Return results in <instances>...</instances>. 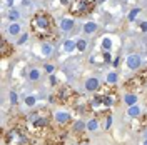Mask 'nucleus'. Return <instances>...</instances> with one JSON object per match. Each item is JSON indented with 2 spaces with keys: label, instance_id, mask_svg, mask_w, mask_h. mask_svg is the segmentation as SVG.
Segmentation results:
<instances>
[{
  "label": "nucleus",
  "instance_id": "nucleus-1",
  "mask_svg": "<svg viewBox=\"0 0 147 145\" xmlns=\"http://www.w3.org/2000/svg\"><path fill=\"white\" fill-rule=\"evenodd\" d=\"M30 27L35 32L37 37L47 38L52 35V28H54V20L49 17L47 13H35L30 20Z\"/></svg>",
  "mask_w": 147,
  "mask_h": 145
},
{
  "label": "nucleus",
  "instance_id": "nucleus-2",
  "mask_svg": "<svg viewBox=\"0 0 147 145\" xmlns=\"http://www.w3.org/2000/svg\"><path fill=\"white\" fill-rule=\"evenodd\" d=\"M112 105H114V99L110 93H97L89 103L90 110L97 115H104L105 112H109L112 109Z\"/></svg>",
  "mask_w": 147,
  "mask_h": 145
},
{
  "label": "nucleus",
  "instance_id": "nucleus-3",
  "mask_svg": "<svg viewBox=\"0 0 147 145\" xmlns=\"http://www.w3.org/2000/svg\"><path fill=\"white\" fill-rule=\"evenodd\" d=\"M3 138L7 145H30L27 132L20 127H12L7 134H3Z\"/></svg>",
  "mask_w": 147,
  "mask_h": 145
},
{
  "label": "nucleus",
  "instance_id": "nucleus-4",
  "mask_svg": "<svg viewBox=\"0 0 147 145\" xmlns=\"http://www.w3.org/2000/svg\"><path fill=\"white\" fill-rule=\"evenodd\" d=\"M147 83V70H142V72L136 73L132 79H129L125 82V90H129L130 93L134 92H140Z\"/></svg>",
  "mask_w": 147,
  "mask_h": 145
},
{
  "label": "nucleus",
  "instance_id": "nucleus-5",
  "mask_svg": "<svg viewBox=\"0 0 147 145\" xmlns=\"http://www.w3.org/2000/svg\"><path fill=\"white\" fill-rule=\"evenodd\" d=\"M27 122L35 128V130H44L50 125V117L47 112H34L27 117Z\"/></svg>",
  "mask_w": 147,
  "mask_h": 145
},
{
  "label": "nucleus",
  "instance_id": "nucleus-6",
  "mask_svg": "<svg viewBox=\"0 0 147 145\" xmlns=\"http://www.w3.org/2000/svg\"><path fill=\"white\" fill-rule=\"evenodd\" d=\"M92 9H94V0H75L70 5V13L82 17V15H87Z\"/></svg>",
  "mask_w": 147,
  "mask_h": 145
},
{
  "label": "nucleus",
  "instance_id": "nucleus-7",
  "mask_svg": "<svg viewBox=\"0 0 147 145\" xmlns=\"http://www.w3.org/2000/svg\"><path fill=\"white\" fill-rule=\"evenodd\" d=\"M74 99H75V92H74L72 87H69V85L60 87L54 95V102H57V103H70Z\"/></svg>",
  "mask_w": 147,
  "mask_h": 145
},
{
  "label": "nucleus",
  "instance_id": "nucleus-8",
  "mask_svg": "<svg viewBox=\"0 0 147 145\" xmlns=\"http://www.w3.org/2000/svg\"><path fill=\"white\" fill-rule=\"evenodd\" d=\"M12 50H13V47L10 45L5 38H2V42H0V54H2V57H3V58L9 57V55L12 54Z\"/></svg>",
  "mask_w": 147,
  "mask_h": 145
},
{
  "label": "nucleus",
  "instance_id": "nucleus-9",
  "mask_svg": "<svg viewBox=\"0 0 147 145\" xmlns=\"http://www.w3.org/2000/svg\"><path fill=\"white\" fill-rule=\"evenodd\" d=\"M127 67L129 68H132V70H136V68H139L140 67V57L139 55H130L127 58Z\"/></svg>",
  "mask_w": 147,
  "mask_h": 145
},
{
  "label": "nucleus",
  "instance_id": "nucleus-10",
  "mask_svg": "<svg viewBox=\"0 0 147 145\" xmlns=\"http://www.w3.org/2000/svg\"><path fill=\"white\" fill-rule=\"evenodd\" d=\"M55 120L59 125H67L70 122V115L67 112H59V113H55Z\"/></svg>",
  "mask_w": 147,
  "mask_h": 145
},
{
  "label": "nucleus",
  "instance_id": "nucleus-11",
  "mask_svg": "<svg viewBox=\"0 0 147 145\" xmlns=\"http://www.w3.org/2000/svg\"><path fill=\"white\" fill-rule=\"evenodd\" d=\"M97 89H99V80L95 77H92V79H89L85 82V90L87 92H95Z\"/></svg>",
  "mask_w": 147,
  "mask_h": 145
},
{
  "label": "nucleus",
  "instance_id": "nucleus-12",
  "mask_svg": "<svg viewBox=\"0 0 147 145\" xmlns=\"http://www.w3.org/2000/svg\"><path fill=\"white\" fill-rule=\"evenodd\" d=\"M72 27H74V20H70V18H64V20L60 22V28H62L64 32L72 30Z\"/></svg>",
  "mask_w": 147,
  "mask_h": 145
},
{
  "label": "nucleus",
  "instance_id": "nucleus-13",
  "mask_svg": "<svg viewBox=\"0 0 147 145\" xmlns=\"http://www.w3.org/2000/svg\"><path fill=\"white\" fill-rule=\"evenodd\" d=\"M97 30V23L95 22H87L85 25H84V32L85 34H94Z\"/></svg>",
  "mask_w": 147,
  "mask_h": 145
},
{
  "label": "nucleus",
  "instance_id": "nucleus-14",
  "mask_svg": "<svg viewBox=\"0 0 147 145\" xmlns=\"http://www.w3.org/2000/svg\"><path fill=\"white\" fill-rule=\"evenodd\" d=\"M136 102H137V97H136V95H132V93H127V95H125V103H127L129 107H132Z\"/></svg>",
  "mask_w": 147,
  "mask_h": 145
},
{
  "label": "nucleus",
  "instance_id": "nucleus-15",
  "mask_svg": "<svg viewBox=\"0 0 147 145\" xmlns=\"http://www.w3.org/2000/svg\"><path fill=\"white\" fill-rule=\"evenodd\" d=\"M74 128H75V132L82 134V132H84V128H85V124H84L82 120H77V122L74 124Z\"/></svg>",
  "mask_w": 147,
  "mask_h": 145
},
{
  "label": "nucleus",
  "instance_id": "nucleus-16",
  "mask_svg": "<svg viewBox=\"0 0 147 145\" xmlns=\"http://www.w3.org/2000/svg\"><path fill=\"white\" fill-rule=\"evenodd\" d=\"M64 48H65V52H72L74 48H77V44H74L72 40H67L64 44Z\"/></svg>",
  "mask_w": 147,
  "mask_h": 145
},
{
  "label": "nucleus",
  "instance_id": "nucleus-17",
  "mask_svg": "<svg viewBox=\"0 0 147 145\" xmlns=\"http://www.w3.org/2000/svg\"><path fill=\"white\" fill-rule=\"evenodd\" d=\"M75 44H77V50H79V52H84V50L87 48V42H85V40H82V38H79Z\"/></svg>",
  "mask_w": 147,
  "mask_h": 145
},
{
  "label": "nucleus",
  "instance_id": "nucleus-18",
  "mask_svg": "<svg viewBox=\"0 0 147 145\" xmlns=\"http://www.w3.org/2000/svg\"><path fill=\"white\" fill-rule=\"evenodd\" d=\"M102 48H104L105 52H109L110 48H112V42H110V38H104V40H102Z\"/></svg>",
  "mask_w": 147,
  "mask_h": 145
},
{
  "label": "nucleus",
  "instance_id": "nucleus-19",
  "mask_svg": "<svg viewBox=\"0 0 147 145\" xmlns=\"http://www.w3.org/2000/svg\"><path fill=\"white\" fill-rule=\"evenodd\" d=\"M28 77H30V80H38V79H40V72H38L37 68H32L30 73H28Z\"/></svg>",
  "mask_w": 147,
  "mask_h": 145
},
{
  "label": "nucleus",
  "instance_id": "nucleus-20",
  "mask_svg": "<svg viewBox=\"0 0 147 145\" xmlns=\"http://www.w3.org/2000/svg\"><path fill=\"white\" fill-rule=\"evenodd\" d=\"M9 32L12 34V35H17L18 32H20V25H18V23H12V25L9 27Z\"/></svg>",
  "mask_w": 147,
  "mask_h": 145
},
{
  "label": "nucleus",
  "instance_id": "nucleus-21",
  "mask_svg": "<svg viewBox=\"0 0 147 145\" xmlns=\"http://www.w3.org/2000/svg\"><path fill=\"white\" fill-rule=\"evenodd\" d=\"M42 52H44V55H45V57L52 55V45H49V44H44V45H42Z\"/></svg>",
  "mask_w": 147,
  "mask_h": 145
},
{
  "label": "nucleus",
  "instance_id": "nucleus-22",
  "mask_svg": "<svg viewBox=\"0 0 147 145\" xmlns=\"http://www.w3.org/2000/svg\"><path fill=\"white\" fill-rule=\"evenodd\" d=\"M139 113H140V110H139V107H136V105H132V107L129 109V115H130V117H137Z\"/></svg>",
  "mask_w": 147,
  "mask_h": 145
},
{
  "label": "nucleus",
  "instance_id": "nucleus-23",
  "mask_svg": "<svg viewBox=\"0 0 147 145\" xmlns=\"http://www.w3.org/2000/svg\"><path fill=\"white\" fill-rule=\"evenodd\" d=\"M139 13H140V9H134L129 12V20H136V17H137Z\"/></svg>",
  "mask_w": 147,
  "mask_h": 145
},
{
  "label": "nucleus",
  "instance_id": "nucleus-24",
  "mask_svg": "<svg viewBox=\"0 0 147 145\" xmlns=\"http://www.w3.org/2000/svg\"><path fill=\"white\" fill-rule=\"evenodd\" d=\"M35 97H34V95H30V97H27V99H25V105H28V107H34V105H35Z\"/></svg>",
  "mask_w": 147,
  "mask_h": 145
},
{
  "label": "nucleus",
  "instance_id": "nucleus-25",
  "mask_svg": "<svg viewBox=\"0 0 147 145\" xmlns=\"http://www.w3.org/2000/svg\"><path fill=\"white\" fill-rule=\"evenodd\" d=\"M87 128H89V130H95V128H97V120H94V118H92V120H89Z\"/></svg>",
  "mask_w": 147,
  "mask_h": 145
},
{
  "label": "nucleus",
  "instance_id": "nucleus-26",
  "mask_svg": "<svg viewBox=\"0 0 147 145\" xmlns=\"http://www.w3.org/2000/svg\"><path fill=\"white\" fill-rule=\"evenodd\" d=\"M18 17H20V13H18L17 10H10V13H9V18H10V20H17Z\"/></svg>",
  "mask_w": 147,
  "mask_h": 145
},
{
  "label": "nucleus",
  "instance_id": "nucleus-27",
  "mask_svg": "<svg viewBox=\"0 0 147 145\" xmlns=\"http://www.w3.org/2000/svg\"><path fill=\"white\" fill-rule=\"evenodd\" d=\"M115 80H117V75L112 72V73H109V77H107V82L109 83H115Z\"/></svg>",
  "mask_w": 147,
  "mask_h": 145
},
{
  "label": "nucleus",
  "instance_id": "nucleus-28",
  "mask_svg": "<svg viewBox=\"0 0 147 145\" xmlns=\"http://www.w3.org/2000/svg\"><path fill=\"white\" fill-rule=\"evenodd\" d=\"M10 102H12L13 105L17 103V93H15V92H12V93H10Z\"/></svg>",
  "mask_w": 147,
  "mask_h": 145
},
{
  "label": "nucleus",
  "instance_id": "nucleus-29",
  "mask_svg": "<svg viewBox=\"0 0 147 145\" xmlns=\"http://www.w3.org/2000/svg\"><path fill=\"white\" fill-rule=\"evenodd\" d=\"M110 60H112V57H110V54H109V52H105V54H104V62H105V64H109Z\"/></svg>",
  "mask_w": 147,
  "mask_h": 145
},
{
  "label": "nucleus",
  "instance_id": "nucleus-30",
  "mask_svg": "<svg viewBox=\"0 0 147 145\" xmlns=\"http://www.w3.org/2000/svg\"><path fill=\"white\" fill-rule=\"evenodd\" d=\"M27 40H28V35H27V34H24V35L20 37V40H18V44H25Z\"/></svg>",
  "mask_w": 147,
  "mask_h": 145
},
{
  "label": "nucleus",
  "instance_id": "nucleus-31",
  "mask_svg": "<svg viewBox=\"0 0 147 145\" xmlns=\"http://www.w3.org/2000/svg\"><path fill=\"white\" fill-rule=\"evenodd\" d=\"M49 82H50V85H57V77H55V75H50Z\"/></svg>",
  "mask_w": 147,
  "mask_h": 145
},
{
  "label": "nucleus",
  "instance_id": "nucleus-32",
  "mask_svg": "<svg viewBox=\"0 0 147 145\" xmlns=\"http://www.w3.org/2000/svg\"><path fill=\"white\" fill-rule=\"evenodd\" d=\"M54 68H55V67H54L52 64H47V65H45V70H47L49 73H50V72H54Z\"/></svg>",
  "mask_w": 147,
  "mask_h": 145
},
{
  "label": "nucleus",
  "instance_id": "nucleus-33",
  "mask_svg": "<svg viewBox=\"0 0 147 145\" xmlns=\"http://www.w3.org/2000/svg\"><path fill=\"white\" fill-rule=\"evenodd\" d=\"M140 30H142V32H147V22H142V23H140Z\"/></svg>",
  "mask_w": 147,
  "mask_h": 145
},
{
  "label": "nucleus",
  "instance_id": "nucleus-34",
  "mask_svg": "<svg viewBox=\"0 0 147 145\" xmlns=\"http://www.w3.org/2000/svg\"><path fill=\"white\" fill-rule=\"evenodd\" d=\"M110 124H112V120H110V117H107V124H105V128L110 127Z\"/></svg>",
  "mask_w": 147,
  "mask_h": 145
},
{
  "label": "nucleus",
  "instance_id": "nucleus-35",
  "mask_svg": "<svg viewBox=\"0 0 147 145\" xmlns=\"http://www.w3.org/2000/svg\"><path fill=\"white\" fill-rule=\"evenodd\" d=\"M22 3H24V5H27V7H28V5H30V0H24Z\"/></svg>",
  "mask_w": 147,
  "mask_h": 145
},
{
  "label": "nucleus",
  "instance_id": "nucleus-36",
  "mask_svg": "<svg viewBox=\"0 0 147 145\" xmlns=\"http://www.w3.org/2000/svg\"><path fill=\"white\" fill-rule=\"evenodd\" d=\"M104 2H105V0H97V3H104Z\"/></svg>",
  "mask_w": 147,
  "mask_h": 145
},
{
  "label": "nucleus",
  "instance_id": "nucleus-37",
  "mask_svg": "<svg viewBox=\"0 0 147 145\" xmlns=\"http://www.w3.org/2000/svg\"><path fill=\"white\" fill-rule=\"evenodd\" d=\"M144 145H147V140H146V142H144Z\"/></svg>",
  "mask_w": 147,
  "mask_h": 145
}]
</instances>
